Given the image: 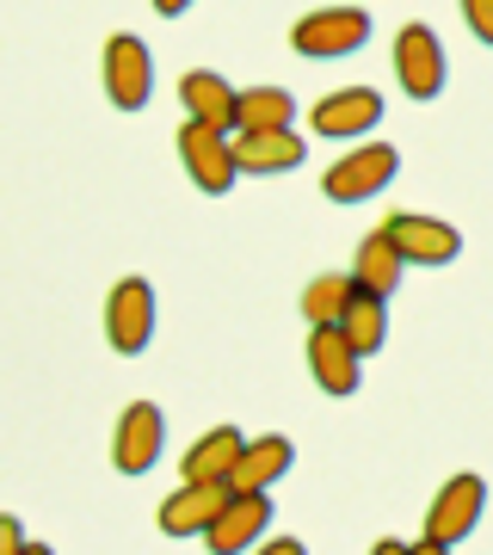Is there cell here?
I'll return each mask as SVG.
<instances>
[{
	"label": "cell",
	"instance_id": "1",
	"mask_svg": "<svg viewBox=\"0 0 493 555\" xmlns=\"http://www.w3.org/2000/svg\"><path fill=\"white\" fill-rule=\"evenodd\" d=\"M371 43V13L364 7H315L290 25V50L309 62H339V56H358Z\"/></svg>",
	"mask_w": 493,
	"mask_h": 555
},
{
	"label": "cell",
	"instance_id": "2",
	"mask_svg": "<svg viewBox=\"0 0 493 555\" xmlns=\"http://www.w3.org/2000/svg\"><path fill=\"white\" fill-rule=\"evenodd\" d=\"M179 167H185V179H192L204 198L235 192V179H241V160H235L229 130H217V124H197V118L179 124Z\"/></svg>",
	"mask_w": 493,
	"mask_h": 555
},
{
	"label": "cell",
	"instance_id": "3",
	"mask_svg": "<svg viewBox=\"0 0 493 555\" xmlns=\"http://www.w3.org/2000/svg\"><path fill=\"white\" fill-rule=\"evenodd\" d=\"M394 173H401V149L394 142H364V149H346L321 173V198L327 204H371Z\"/></svg>",
	"mask_w": 493,
	"mask_h": 555
},
{
	"label": "cell",
	"instance_id": "4",
	"mask_svg": "<svg viewBox=\"0 0 493 555\" xmlns=\"http://www.w3.org/2000/svg\"><path fill=\"white\" fill-rule=\"evenodd\" d=\"M481 506H488V481H481V476H451L444 488H438L432 513H426V537H419L414 550L419 555L456 550V543L481 525Z\"/></svg>",
	"mask_w": 493,
	"mask_h": 555
},
{
	"label": "cell",
	"instance_id": "5",
	"mask_svg": "<svg viewBox=\"0 0 493 555\" xmlns=\"http://www.w3.org/2000/svg\"><path fill=\"white\" fill-rule=\"evenodd\" d=\"M394 80H401V93L407 100H438L444 93V80H451V56H444V43H438L432 25H401L394 31Z\"/></svg>",
	"mask_w": 493,
	"mask_h": 555
},
{
	"label": "cell",
	"instance_id": "6",
	"mask_svg": "<svg viewBox=\"0 0 493 555\" xmlns=\"http://www.w3.org/2000/svg\"><path fill=\"white\" fill-rule=\"evenodd\" d=\"M99 75H105V100L118 105V112H142V105L155 100V56H148V43L137 31H118V38L105 43Z\"/></svg>",
	"mask_w": 493,
	"mask_h": 555
},
{
	"label": "cell",
	"instance_id": "7",
	"mask_svg": "<svg viewBox=\"0 0 493 555\" xmlns=\"http://www.w3.org/2000/svg\"><path fill=\"white\" fill-rule=\"evenodd\" d=\"M105 339L124 358L148 352V339H155V284L148 278H118L112 284V297H105Z\"/></svg>",
	"mask_w": 493,
	"mask_h": 555
},
{
	"label": "cell",
	"instance_id": "8",
	"mask_svg": "<svg viewBox=\"0 0 493 555\" xmlns=\"http://www.w3.org/2000/svg\"><path fill=\"white\" fill-rule=\"evenodd\" d=\"M309 377H315L321 396H358V383H364V352H358L346 327L339 321H321L309 327Z\"/></svg>",
	"mask_w": 493,
	"mask_h": 555
},
{
	"label": "cell",
	"instance_id": "9",
	"mask_svg": "<svg viewBox=\"0 0 493 555\" xmlns=\"http://www.w3.org/2000/svg\"><path fill=\"white\" fill-rule=\"evenodd\" d=\"M160 444H167V414H160L155 401H130L118 420V438H112L118 476H148L160 463Z\"/></svg>",
	"mask_w": 493,
	"mask_h": 555
},
{
	"label": "cell",
	"instance_id": "10",
	"mask_svg": "<svg viewBox=\"0 0 493 555\" xmlns=\"http://www.w3.org/2000/svg\"><path fill=\"white\" fill-rule=\"evenodd\" d=\"M265 525H272V494H265V488H247V494H229V506H222L217 525L204 531V543L217 555H247V550H259Z\"/></svg>",
	"mask_w": 493,
	"mask_h": 555
},
{
	"label": "cell",
	"instance_id": "11",
	"mask_svg": "<svg viewBox=\"0 0 493 555\" xmlns=\"http://www.w3.org/2000/svg\"><path fill=\"white\" fill-rule=\"evenodd\" d=\"M394 235V247H401V259L407 266H451L456 254H463V235H456L444 217H419V210H394L389 222H382Z\"/></svg>",
	"mask_w": 493,
	"mask_h": 555
},
{
	"label": "cell",
	"instance_id": "12",
	"mask_svg": "<svg viewBox=\"0 0 493 555\" xmlns=\"http://www.w3.org/2000/svg\"><path fill=\"white\" fill-rule=\"evenodd\" d=\"M235 160L247 179H277L309 160V142L296 137V124H284V130H235Z\"/></svg>",
	"mask_w": 493,
	"mask_h": 555
},
{
	"label": "cell",
	"instance_id": "13",
	"mask_svg": "<svg viewBox=\"0 0 493 555\" xmlns=\"http://www.w3.org/2000/svg\"><path fill=\"white\" fill-rule=\"evenodd\" d=\"M229 481H179L173 494L160 500V531L167 537H204L217 525V513L229 506Z\"/></svg>",
	"mask_w": 493,
	"mask_h": 555
},
{
	"label": "cell",
	"instance_id": "14",
	"mask_svg": "<svg viewBox=\"0 0 493 555\" xmlns=\"http://www.w3.org/2000/svg\"><path fill=\"white\" fill-rule=\"evenodd\" d=\"M309 124H315V137H327V142H352V137H364V130L382 124V93H376V87L327 93V100L309 112Z\"/></svg>",
	"mask_w": 493,
	"mask_h": 555
},
{
	"label": "cell",
	"instance_id": "15",
	"mask_svg": "<svg viewBox=\"0 0 493 555\" xmlns=\"http://www.w3.org/2000/svg\"><path fill=\"white\" fill-rule=\"evenodd\" d=\"M290 463H296L290 438H277V433L247 438V444H241V456H235V469H229V488H235V494H247V488H265V494H272L277 481L290 476Z\"/></svg>",
	"mask_w": 493,
	"mask_h": 555
},
{
	"label": "cell",
	"instance_id": "16",
	"mask_svg": "<svg viewBox=\"0 0 493 555\" xmlns=\"http://www.w3.org/2000/svg\"><path fill=\"white\" fill-rule=\"evenodd\" d=\"M235 87L217 75V68H192V75L179 80V105H185V118L197 124H217V130H235Z\"/></svg>",
	"mask_w": 493,
	"mask_h": 555
},
{
	"label": "cell",
	"instance_id": "17",
	"mask_svg": "<svg viewBox=\"0 0 493 555\" xmlns=\"http://www.w3.org/2000/svg\"><path fill=\"white\" fill-rule=\"evenodd\" d=\"M401 272H407V259H401V247H394L389 229H376V235L358 241V254H352V278H358V291H371V297H394Z\"/></svg>",
	"mask_w": 493,
	"mask_h": 555
},
{
	"label": "cell",
	"instance_id": "18",
	"mask_svg": "<svg viewBox=\"0 0 493 555\" xmlns=\"http://www.w3.org/2000/svg\"><path fill=\"white\" fill-rule=\"evenodd\" d=\"M241 444H247V438H241L235 426H217V433H204L192 451H185L179 476H185V481H229V469H235Z\"/></svg>",
	"mask_w": 493,
	"mask_h": 555
},
{
	"label": "cell",
	"instance_id": "19",
	"mask_svg": "<svg viewBox=\"0 0 493 555\" xmlns=\"http://www.w3.org/2000/svg\"><path fill=\"white\" fill-rule=\"evenodd\" d=\"M339 327H346V339H352L364 358H376L382 346H389V297H371V291H358V297L346 302Z\"/></svg>",
	"mask_w": 493,
	"mask_h": 555
},
{
	"label": "cell",
	"instance_id": "20",
	"mask_svg": "<svg viewBox=\"0 0 493 555\" xmlns=\"http://www.w3.org/2000/svg\"><path fill=\"white\" fill-rule=\"evenodd\" d=\"M296 118V100L284 87H247L235 100V130H284Z\"/></svg>",
	"mask_w": 493,
	"mask_h": 555
},
{
	"label": "cell",
	"instance_id": "21",
	"mask_svg": "<svg viewBox=\"0 0 493 555\" xmlns=\"http://www.w3.org/2000/svg\"><path fill=\"white\" fill-rule=\"evenodd\" d=\"M352 297H358V278H352V272H321L315 284L302 291V321H309V327H321V321H339Z\"/></svg>",
	"mask_w": 493,
	"mask_h": 555
},
{
	"label": "cell",
	"instance_id": "22",
	"mask_svg": "<svg viewBox=\"0 0 493 555\" xmlns=\"http://www.w3.org/2000/svg\"><path fill=\"white\" fill-rule=\"evenodd\" d=\"M463 20H469V31L493 50V0H463Z\"/></svg>",
	"mask_w": 493,
	"mask_h": 555
},
{
	"label": "cell",
	"instance_id": "23",
	"mask_svg": "<svg viewBox=\"0 0 493 555\" xmlns=\"http://www.w3.org/2000/svg\"><path fill=\"white\" fill-rule=\"evenodd\" d=\"M31 543H25V525L13 513H0V555H25Z\"/></svg>",
	"mask_w": 493,
	"mask_h": 555
},
{
	"label": "cell",
	"instance_id": "24",
	"mask_svg": "<svg viewBox=\"0 0 493 555\" xmlns=\"http://www.w3.org/2000/svg\"><path fill=\"white\" fill-rule=\"evenodd\" d=\"M192 7H197V0H155L160 20H179V13H192Z\"/></svg>",
	"mask_w": 493,
	"mask_h": 555
}]
</instances>
